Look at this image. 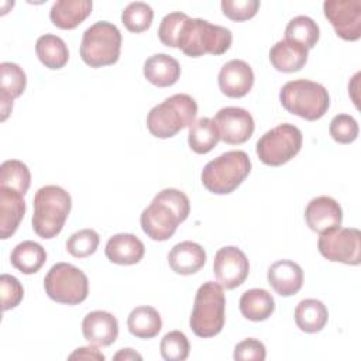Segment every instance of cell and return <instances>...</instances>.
<instances>
[{"instance_id": "10", "label": "cell", "mask_w": 361, "mask_h": 361, "mask_svg": "<svg viewBox=\"0 0 361 361\" xmlns=\"http://www.w3.org/2000/svg\"><path fill=\"white\" fill-rule=\"evenodd\" d=\"M302 144V131L293 124L283 123L267 131L257 141L255 151L262 164L281 166L299 154Z\"/></svg>"}, {"instance_id": "32", "label": "cell", "mask_w": 361, "mask_h": 361, "mask_svg": "<svg viewBox=\"0 0 361 361\" xmlns=\"http://www.w3.org/2000/svg\"><path fill=\"white\" fill-rule=\"evenodd\" d=\"M320 37V30L316 21L307 16L293 17L285 28V39H290L303 45L307 51L312 49Z\"/></svg>"}, {"instance_id": "41", "label": "cell", "mask_w": 361, "mask_h": 361, "mask_svg": "<svg viewBox=\"0 0 361 361\" xmlns=\"http://www.w3.org/2000/svg\"><path fill=\"white\" fill-rule=\"evenodd\" d=\"M233 357L234 360H238V361H243V360L264 361L267 358V350L259 340L245 338L234 347Z\"/></svg>"}, {"instance_id": "2", "label": "cell", "mask_w": 361, "mask_h": 361, "mask_svg": "<svg viewBox=\"0 0 361 361\" xmlns=\"http://www.w3.org/2000/svg\"><path fill=\"white\" fill-rule=\"evenodd\" d=\"M72 207L71 195L61 186L47 185L37 190L34 196L32 228L41 238L56 237L69 216Z\"/></svg>"}, {"instance_id": "33", "label": "cell", "mask_w": 361, "mask_h": 361, "mask_svg": "<svg viewBox=\"0 0 361 361\" xmlns=\"http://www.w3.org/2000/svg\"><path fill=\"white\" fill-rule=\"evenodd\" d=\"M31 185L28 166L18 159H7L0 165V186L14 189L23 195Z\"/></svg>"}, {"instance_id": "38", "label": "cell", "mask_w": 361, "mask_h": 361, "mask_svg": "<svg viewBox=\"0 0 361 361\" xmlns=\"http://www.w3.org/2000/svg\"><path fill=\"white\" fill-rule=\"evenodd\" d=\"M329 133L338 144H351L358 137L357 120L350 114H337L331 118Z\"/></svg>"}, {"instance_id": "17", "label": "cell", "mask_w": 361, "mask_h": 361, "mask_svg": "<svg viewBox=\"0 0 361 361\" xmlns=\"http://www.w3.org/2000/svg\"><path fill=\"white\" fill-rule=\"evenodd\" d=\"M82 333L89 344L109 347L117 340L118 322L109 312L93 310L85 316L82 322Z\"/></svg>"}, {"instance_id": "19", "label": "cell", "mask_w": 361, "mask_h": 361, "mask_svg": "<svg viewBox=\"0 0 361 361\" xmlns=\"http://www.w3.org/2000/svg\"><path fill=\"white\" fill-rule=\"evenodd\" d=\"M268 283L281 296L296 295L303 285V271L290 259H279L268 268Z\"/></svg>"}, {"instance_id": "39", "label": "cell", "mask_w": 361, "mask_h": 361, "mask_svg": "<svg viewBox=\"0 0 361 361\" xmlns=\"http://www.w3.org/2000/svg\"><path fill=\"white\" fill-rule=\"evenodd\" d=\"M259 8L258 0H223V14L233 21H245L252 18Z\"/></svg>"}, {"instance_id": "34", "label": "cell", "mask_w": 361, "mask_h": 361, "mask_svg": "<svg viewBox=\"0 0 361 361\" xmlns=\"http://www.w3.org/2000/svg\"><path fill=\"white\" fill-rule=\"evenodd\" d=\"M154 11L149 4L144 1L130 3L121 13L124 27L131 32H142L151 27Z\"/></svg>"}, {"instance_id": "18", "label": "cell", "mask_w": 361, "mask_h": 361, "mask_svg": "<svg viewBox=\"0 0 361 361\" xmlns=\"http://www.w3.org/2000/svg\"><path fill=\"white\" fill-rule=\"evenodd\" d=\"M27 86V76L23 68L13 62L0 65V109L4 121L13 109V100L20 97Z\"/></svg>"}, {"instance_id": "37", "label": "cell", "mask_w": 361, "mask_h": 361, "mask_svg": "<svg viewBox=\"0 0 361 361\" xmlns=\"http://www.w3.org/2000/svg\"><path fill=\"white\" fill-rule=\"evenodd\" d=\"M189 18L188 14L180 13V11H173L166 14L159 24L158 28V37L159 41L166 45V47H172V48H178V38L182 30L183 23Z\"/></svg>"}, {"instance_id": "1", "label": "cell", "mask_w": 361, "mask_h": 361, "mask_svg": "<svg viewBox=\"0 0 361 361\" xmlns=\"http://www.w3.org/2000/svg\"><path fill=\"white\" fill-rule=\"evenodd\" d=\"M190 212L189 197L179 189L166 188L155 195L141 213L142 231L154 241L169 240Z\"/></svg>"}, {"instance_id": "22", "label": "cell", "mask_w": 361, "mask_h": 361, "mask_svg": "<svg viewBox=\"0 0 361 361\" xmlns=\"http://www.w3.org/2000/svg\"><path fill=\"white\" fill-rule=\"evenodd\" d=\"M171 269L179 275H192L206 264V252L197 243L182 241L172 247L168 254Z\"/></svg>"}, {"instance_id": "30", "label": "cell", "mask_w": 361, "mask_h": 361, "mask_svg": "<svg viewBox=\"0 0 361 361\" xmlns=\"http://www.w3.org/2000/svg\"><path fill=\"white\" fill-rule=\"evenodd\" d=\"M35 52L48 69H61L68 63L69 51L65 41L55 34H44L37 39Z\"/></svg>"}, {"instance_id": "8", "label": "cell", "mask_w": 361, "mask_h": 361, "mask_svg": "<svg viewBox=\"0 0 361 361\" xmlns=\"http://www.w3.org/2000/svg\"><path fill=\"white\" fill-rule=\"evenodd\" d=\"M121 51L120 30L109 21H97L90 25L82 37L80 58L90 68L113 65L118 61Z\"/></svg>"}, {"instance_id": "15", "label": "cell", "mask_w": 361, "mask_h": 361, "mask_svg": "<svg viewBox=\"0 0 361 361\" xmlns=\"http://www.w3.org/2000/svg\"><path fill=\"white\" fill-rule=\"evenodd\" d=\"M305 220L310 230L323 234L341 226V206L330 196H317L312 199L305 209Z\"/></svg>"}, {"instance_id": "23", "label": "cell", "mask_w": 361, "mask_h": 361, "mask_svg": "<svg viewBox=\"0 0 361 361\" xmlns=\"http://www.w3.org/2000/svg\"><path fill=\"white\" fill-rule=\"evenodd\" d=\"M90 0H58L52 4L49 18L61 30H73L92 13Z\"/></svg>"}, {"instance_id": "5", "label": "cell", "mask_w": 361, "mask_h": 361, "mask_svg": "<svg viewBox=\"0 0 361 361\" xmlns=\"http://www.w3.org/2000/svg\"><path fill=\"white\" fill-rule=\"evenodd\" d=\"M226 320V298L223 286L207 281L199 286L190 314V329L202 338H210L219 334Z\"/></svg>"}, {"instance_id": "40", "label": "cell", "mask_w": 361, "mask_h": 361, "mask_svg": "<svg viewBox=\"0 0 361 361\" xmlns=\"http://www.w3.org/2000/svg\"><path fill=\"white\" fill-rule=\"evenodd\" d=\"M0 289H1V305L4 312L14 309L23 300L24 289L16 276L3 274L0 276Z\"/></svg>"}, {"instance_id": "43", "label": "cell", "mask_w": 361, "mask_h": 361, "mask_svg": "<svg viewBox=\"0 0 361 361\" xmlns=\"http://www.w3.org/2000/svg\"><path fill=\"white\" fill-rule=\"evenodd\" d=\"M114 360H121V361H127V360H142L141 354H138L137 351H134L133 348H121L114 357Z\"/></svg>"}, {"instance_id": "21", "label": "cell", "mask_w": 361, "mask_h": 361, "mask_svg": "<svg viewBox=\"0 0 361 361\" xmlns=\"http://www.w3.org/2000/svg\"><path fill=\"white\" fill-rule=\"evenodd\" d=\"M145 252L142 241L130 233L114 234L109 238L104 254L107 259L118 265H134L138 264Z\"/></svg>"}, {"instance_id": "35", "label": "cell", "mask_w": 361, "mask_h": 361, "mask_svg": "<svg viewBox=\"0 0 361 361\" xmlns=\"http://www.w3.org/2000/svg\"><path fill=\"white\" fill-rule=\"evenodd\" d=\"M159 350L162 358L166 361H183L189 357L190 344L185 333L172 330L162 337Z\"/></svg>"}, {"instance_id": "31", "label": "cell", "mask_w": 361, "mask_h": 361, "mask_svg": "<svg viewBox=\"0 0 361 361\" xmlns=\"http://www.w3.org/2000/svg\"><path fill=\"white\" fill-rule=\"evenodd\" d=\"M220 141V134L213 118L202 117L189 126L188 144L196 154L210 152Z\"/></svg>"}, {"instance_id": "29", "label": "cell", "mask_w": 361, "mask_h": 361, "mask_svg": "<svg viewBox=\"0 0 361 361\" xmlns=\"http://www.w3.org/2000/svg\"><path fill=\"white\" fill-rule=\"evenodd\" d=\"M10 261L16 269L25 275H31L42 268L47 261V252L41 244L25 240L13 248Z\"/></svg>"}, {"instance_id": "7", "label": "cell", "mask_w": 361, "mask_h": 361, "mask_svg": "<svg viewBox=\"0 0 361 361\" xmlns=\"http://www.w3.org/2000/svg\"><path fill=\"white\" fill-rule=\"evenodd\" d=\"M279 100L286 111L309 121L322 118L330 106L326 87L307 79L286 82L279 92Z\"/></svg>"}, {"instance_id": "36", "label": "cell", "mask_w": 361, "mask_h": 361, "mask_svg": "<svg viewBox=\"0 0 361 361\" xmlns=\"http://www.w3.org/2000/svg\"><path fill=\"white\" fill-rule=\"evenodd\" d=\"M99 241V234L93 228H82L68 238L66 251L75 258H86L96 252Z\"/></svg>"}, {"instance_id": "28", "label": "cell", "mask_w": 361, "mask_h": 361, "mask_svg": "<svg viewBox=\"0 0 361 361\" xmlns=\"http://www.w3.org/2000/svg\"><path fill=\"white\" fill-rule=\"evenodd\" d=\"M128 331L138 338H154L162 329V319L152 306H137L127 317Z\"/></svg>"}, {"instance_id": "25", "label": "cell", "mask_w": 361, "mask_h": 361, "mask_svg": "<svg viewBox=\"0 0 361 361\" xmlns=\"http://www.w3.org/2000/svg\"><path fill=\"white\" fill-rule=\"evenodd\" d=\"M144 76L158 87H168L175 85L180 78V66L173 56L155 54L144 62Z\"/></svg>"}, {"instance_id": "4", "label": "cell", "mask_w": 361, "mask_h": 361, "mask_svg": "<svg viewBox=\"0 0 361 361\" xmlns=\"http://www.w3.org/2000/svg\"><path fill=\"white\" fill-rule=\"evenodd\" d=\"M197 114L196 100L185 93L173 94L154 106L147 116V128L157 138H171L189 127Z\"/></svg>"}, {"instance_id": "20", "label": "cell", "mask_w": 361, "mask_h": 361, "mask_svg": "<svg viewBox=\"0 0 361 361\" xmlns=\"http://www.w3.org/2000/svg\"><path fill=\"white\" fill-rule=\"evenodd\" d=\"M24 195L10 189L0 186V238L6 240L11 237L24 214H25V200L23 197Z\"/></svg>"}, {"instance_id": "26", "label": "cell", "mask_w": 361, "mask_h": 361, "mask_svg": "<svg viewBox=\"0 0 361 361\" xmlns=\"http://www.w3.org/2000/svg\"><path fill=\"white\" fill-rule=\"evenodd\" d=\"M241 314L252 322L267 320L275 310V300L265 289H248L240 298Z\"/></svg>"}, {"instance_id": "27", "label": "cell", "mask_w": 361, "mask_h": 361, "mask_svg": "<svg viewBox=\"0 0 361 361\" xmlns=\"http://www.w3.org/2000/svg\"><path fill=\"white\" fill-rule=\"evenodd\" d=\"M329 320V312L317 299H303L295 309V323L305 333H319Z\"/></svg>"}, {"instance_id": "42", "label": "cell", "mask_w": 361, "mask_h": 361, "mask_svg": "<svg viewBox=\"0 0 361 361\" xmlns=\"http://www.w3.org/2000/svg\"><path fill=\"white\" fill-rule=\"evenodd\" d=\"M68 358L69 360H97V361H103L106 357L96 347H80V348H76Z\"/></svg>"}, {"instance_id": "14", "label": "cell", "mask_w": 361, "mask_h": 361, "mask_svg": "<svg viewBox=\"0 0 361 361\" xmlns=\"http://www.w3.org/2000/svg\"><path fill=\"white\" fill-rule=\"evenodd\" d=\"M220 140L226 144H243L254 133L255 124L252 116L241 107H223L214 116Z\"/></svg>"}, {"instance_id": "11", "label": "cell", "mask_w": 361, "mask_h": 361, "mask_svg": "<svg viewBox=\"0 0 361 361\" xmlns=\"http://www.w3.org/2000/svg\"><path fill=\"white\" fill-rule=\"evenodd\" d=\"M317 248L327 261L358 265L361 262V233L354 227H338L320 234Z\"/></svg>"}, {"instance_id": "16", "label": "cell", "mask_w": 361, "mask_h": 361, "mask_svg": "<svg viewBox=\"0 0 361 361\" xmlns=\"http://www.w3.org/2000/svg\"><path fill=\"white\" fill-rule=\"evenodd\" d=\"M219 87L227 97H243L254 85V72L243 59H231L226 62L219 72Z\"/></svg>"}, {"instance_id": "24", "label": "cell", "mask_w": 361, "mask_h": 361, "mask_svg": "<svg viewBox=\"0 0 361 361\" xmlns=\"http://www.w3.org/2000/svg\"><path fill=\"white\" fill-rule=\"evenodd\" d=\"M269 61L279 72H298L307 62V49L298 42L283 38L271 48Z\"/></svg>"}, {"instance_id": "6", "label": "cell", "mask_w": 361, "mask_h": 361, "mask_svg": "<svg viewBox=\"0 0 361 361\" xmlns=\"http://www.w3.org/2000/svg\"><path fill=\"white\" fill-rule=\"evenodd\" d=\"M251 171V161L247 152L227 151L209 161L202 171L203 186L216 195L234 192Z\"/></svg>"}, {"instance_id": "9", "label": "cell", "mask_w": 361, "mask_h": 361, "mask_svg": "<svg viewBox=\"0 0 361 361\" xmlns=\"http://www.w3.org/2000/svg\"><path fill=\"white\" fill-rule=\"evenodd\" d=\"M47 295L58 303L79 305L89 295L86 274L69 262H56L44 278Z\"/></svg>"}, {"instance_id": "3", "label": "cell", "mask_w": 361, "mask_h": 361, "mask_svg": "<svg viewBox=\"0 0 361 361\" xmlns=\"http://www.w3.org/2000/svg\"><path fill=\"white\" fill-rule=\"evenodd\" d=\"M233 41L231 31L202 18H188L178 38V48L188 56L197 58L204 54L221 55L228 51Z\"/></svg>"}, {"instance_id": "12", "label": "cell", "mask_w": 361, "mask_h": 361, "mask_svg": "<svg viewBox=\"0 0 361 361\" xmlns=\"http://www.w3.org/2000/svg\"><path fill=\"white\" fill-rule=\"evenodd\" d=\"M326 18L336 34L344 41H357L361 37V1L326 0L323 3Z\"/></svg>"}, {"instance_id": "13", "label": "cell", "mask_w": 361, "mask_h": 361, "mask_svg": "<svg viewBox=\"0 0 361 361\" xmlns=\"http://www.w3.org/2000/svg\"><path fill=\"white\" fill-rule=\"evenodd\" d=\"M213 272L223 288L234 289L247 279L250 262L240 248L234 245L223 247L214 255Z\"/></svg>"}]
</instances>
